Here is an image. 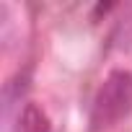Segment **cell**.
Returning a JSON list of instances; mask_svg holds the SVG:
<instances>
[{
    "label": "cell",
    "mask_w": 132,
    "mask_h": 132,
    "mask_svg": "<svg viewBox=\"0 0 132 132\" xmlns=\"http://www.w3.org/2000/svg\"><path fill=\"white\" fill-rule=\"evenodd\" d=\"M18 132H52V124L44 109L36 104H26L18 114Z\"/></svg>",
    "instance_id": "2"
},
{
    "label": "cell",
    "mask_w": 132,
    "mask_h": 132,
    "mask_svg": "<svg viewBox=\"0 0 132 132\" xmlns=\"http://www.w3.org/2000/svg\"><path fill=\"white\" fill-rule=\"evenodd\" d=\"M129 111H132V73L111 70L93 98L91 124H93V129H106V127H114L117 122L127 119Z\"/></svg>",
    "instance_id": "1"
}]
</instances>
